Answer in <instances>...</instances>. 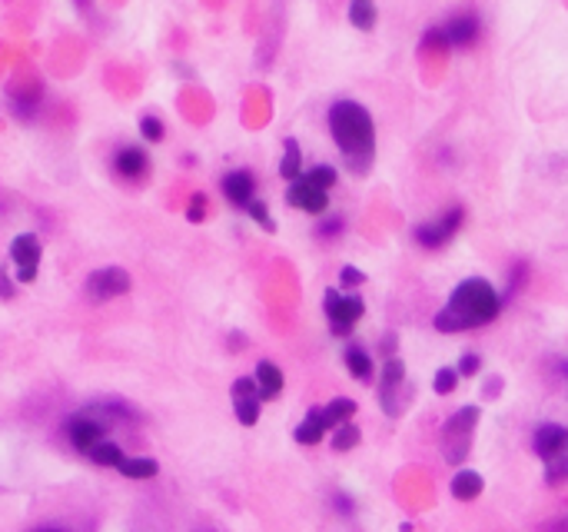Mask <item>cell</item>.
Returning <instances> with one entry per match:
<instances>
[{"instance_id": "4", "label": "cell", "mask_w": 568, "mask_h": 532, "mask_svg": "<svg viewBox=\"0 0 568 532\" xmlns=\"http://www.w3.org/2000/svg\"><path fill=\"white\" fill-rule=\"evenodd\" d=\"M322 310L330 316V330L336 333V336H346V333H352V326L363 320L366 303H363L359 296H342V293H336V290H330Z\"/></svg>"}, {"instance_id": "16", "label": "cell", "mask_w": 568, "mask_h": 532, "mask_svg": "<svg viewBox=\"0 0 568 532\" xmlns=\"http://www.w3.org/2000/svg\"><path fill=\"white\" fill-rule=\"evenodd\" d=\"M257 389H259V399H273V396L283 393V369L276 367V363H269V359H263L257 367Z\"/></svg>"}, {"instance_id": "20", "label": "cell", "mask_w": 568, "mask_h": 532, "mask_svg": "<svg viewBox=\"0 0 568 532\" xmlns=\"http://www.w3.org/2000/svg\"><path fill=\"white\" fill-rule=\"evenodd\" d=\"M352 413H356V403H352L349 396H340V399H332V403L322 410V422H326V430H336V426L352 420Z\"/></svg>"}, {"instance_id": "13", "label": "cell", "mask_w": 568, "mask_h": 532, "mask_svg": "<svg viewBox=\"0 0 568 532\" xmlns=\"http://www.w3.org/2000/svg\"><path fill=\"white\" fill-rule=\"evenodd\" d=\"M405 386V363L403 359H389L383 367V386H379V399L383 410L399 413V389Z\"/></svg>"}, {"instance_id": "22", "label": "cell", "mask_w": 568, "mask_h": 532, "mask_svg": "<svg viewBox=\"0 0 568 532\" xmlns=\"http://www.w3.org/2000/svg\"><path fill=\"white\" fill-rule=\"evenodd\" d=\"M117 469L127 479H153L156 473H160V466H156L153 459H147V456H127Z\"/></svg>"}, {"instance_id": "11", "label": "cell", "mask_w": 568, "mask_h": 532, "mask_svg": "<svg viewBox=\"0 0 568 532\" xmlns=\"http://www.w3.org/2000/svg\"><path fill=\"white\" fill-rule=\"evenodd\" d=\"M259 406H263V399H259L257 379L239 377L237 383H233V410H237V420L243 422V426H257Z\"/></svg>"}, {"instance_id": "6", "label": "cell", "mask_w": 568, "mask_h": 532, "mask_svg": "<svg viewBox=\"0 0 568 532\" xmlns=\"http://www.w3.org/2000/svg\"><path fill=\"white\" fill-rule=\"evenodd\" d=\"M439 30L449 47H476L482 37V20L476 10H462V14H452L446 24H439Z\"/></svg>"}, {"instance_id": "21", "label": "cell", "mask_w": 568, "mask_h": 532, "mask_svg": "<svg viewBox=\"0 0 568 532\" xmlns=\"http://www.w3.org/2000/svg\"><path fill=\"white\" fill-rule=\"evenodd\" d=\"M349 20L359 30L376 27V0H349Z\"/></svg>"}, {"instance_id": "24", "label": "cell", "mask_w": 568, "mask_h": 532, "mask_svg": "<svg viewBox=\"0 0 568 532\" xmlns=\"http://www.w3.org/2000/svg\"><path fill=\"white\" fill-rule=\"evenodd\" d=\"M545 476H549V483H562V479H568V440L562 450H555L549 459H545Z\"/></svg>"}, {"instance_id": "2", "label": "cell", "mask_w": 568, "mask_h": 532, "mask_svg": "<svg viewBox=\"0 0 568 532\" xmlns=\"http://www.w3.org/2000/svg\"><path fill=\"white\" fill-rule=\"evenodd\" d=\"M499 316V293L495 286L482 276H472V280H462V283L452 290L449 306L442 313H436V330L442 333H462V330H476V326H486Z\"/></svg>"}, {"instance_id": "7", "label": "cell", "mask_w": 568, "mask_h": 532, "mask_svg": "<svg viewBox=\"0 0 568 532\" xmlns=\"http://www.w3.org/2000/svg\"><path fill=\"white\" fill-rule=\"evenodd\" d=\"M462 220H466V210H462V207H456V210H449L446 217H439V220L415 227V239H419L422 247H429V250L446 247V243H449V239L458 233Z\"/></svg>"}, {"instance_id": "25", "label": "cell", "mask_w": 568, "mask_h": 532, "mask_svg": "<svg viewBox=\"0 0 568 532\" xmlns=\"http://www.w3.org/2000/svg\"><path fill=\"white\" fill-rule=\"evenodd\" d=\"M90 459L97 463V466H113V469H117L127 456H123V450H120L117 442H100V446L90 452Z\"/></svg>"}, {"instance_id": "8", "label": "cell", "mask_w": 568, "mask_h": 532, "mask_svg": "<svg viewBox=\"0 0 568 532\" xmlns=\"http://www.w3.org/2000/svg\"><path fill=\"white\" fill-rule=\"evenodd\" d=\"M103 430H107V426H103L100 420H93L90 413H77L74 420L67 422V436L74 442V450L87 452V456L103 442Z\"/></svg>"}, {"instance_id": "36", "label": "cell", "mask_w": 568, "mask_h": 532, "mask_svg": "<svg viewBox=\"0 0 568 532\" xmlns=\"http://www.w3.org/2000/svg\"><path fill=\"white\" fill-rule=\"evenodd\" d=\"M40 532H60V529H40Z\"/></svg>"}, {"instance_id": "30", "label": "cell", "mask_w": 568, "mask_h": 532, "mask_svg": "<svg viewBox=\"0 0 568 532\" xmlns=\"http://www.w3.org/2000/svg\"><path fill=\"white\" fill-rule=\"evenodd\" d=\"M140 133H143V137L150 140V144H156V140H163V120L160 117H153V113H150V117H143L140 120Z\"/></svg>"}, {"instance_id": "18", "label": "cell", "mask_w": 568, "mask_h": 532, "mask_svg": "<svg viewBox=\"0 0 568 532\" xmlns=\"http://www.w3.org/2000/svg\"><path fill=\"white\" fill-rule=\"evenodd\" d=\"M326 436V422H322V410H310L306 420L296 426V442L303 446H316V442Z\"/></svg>"}, {"instance_id": "19", "label": "cell", "mask_w": 568, "mask_h": 532, "mask_svg": "<svg viewBox=\"0 0 568 532\" xmlns=\"http://www.w3.org/2000/svg\"><path fill=\"white\" fill-rule=\"evenodd\" d=\"M279 176H283V180H289V184L303 176V154H300V144H296L293 137L283 144V164H279Z\"/></svg>"}, {"instance_id": "10", "label": "cell", "mask_w": 568, "mask_h": 532, "mask_svg": "<svg viewBox=\"0 0 568 532\" xmlns=\"http://www.w3.org/2000/svg\"><path fill=\"white\" fill-rule=\"evenodd\" d=\"M286 203L296 207V210H306V213H312V217H320V213H326V207H330V193L320 190V186H312L306 176H300V180H293L289 190H286Z\"/></svg>"}, {"instance_id": "31", "label": "cell", "mask_w": 568, "mask_h": 532, "mask_svg": "<svg viewBox=\"0 0 568 532\" xmlns=\"http://www.w3.org/2000/svg\"><path fill=\"white\" fill-rule=\"evenodd\" d=\"M247 213H249V217H253V220L259 223V227H266V229H276V223L269 220V210H266V203L253 200V203H249V207H247Z\"/></svg>"}, {"instance_id": "23", "label": "cell", "mask_w": 568, "mask_h": 532, "mask_svg": "<svg viewBox=\"0 0 568 532\" xmlns=\"http://www.w3.org/2000/svg\"><path fill=\"white\" fill-rule=\"evenodd\" d=\"M346 367H349V373L359 379V383H369V379H373V359H369L366 349L349 346L346 349Z\"/></svg>"}, {"instance_id": "26", "label": "cell", "mask_w": 568, "mask_h": 532, "mask_svg": "<svg viewBox=\"0 0 568 532\" xmlns=\"http://www.w3.org/2000/svg\"><path fill=\"white\" fill-rule=\"evenodd\" d=\"M352 446H359V426H352V422H342V426H336V436H332V450H352Z\"/></svg>"}, {"instance_id": "1", "label": "cell", "mask_w": 568, "mask_h": 532, "mask_svg": "<svg viewBox=\"0 0 568 532\" xmlns=\"http://www.w3.org/2000/svg\"><path fill=\"white\" fill-rule=\"evenodd\" d=\"M330 133L336 140V147L346 156L349 170L366 174L373 156H376V127L373 117L363 103L356 101H340L330 107Z\"/></svg>"}, {"instance_id": "32", "label": "cell", "mask_w": 568, "mask_h": 532, "mask_svg": "<svg viewBox=\"0 0 568 532\" xmlns=\"http://www.w3.org/2000/svg\"><path fill=\"white\" fill-rule=\"evenodd\" d=\"M479 367H482V359H479L476 353H466V356L458 359V369H456V373H458V377H476Z\"/></svg>"}, {"instance_id": "15", "label": "cell", "mask_w": 568, "mask_h": 532, "mask_svg": "<svg viewBox=\"0 0 568 532\" xmlns=\"http://www.w3.org/2000/svg\"><path fill=\"white\" fill-rule=\"evenodd\" d=\"M565 440H568V430L565 426H559V422H545V426H539V432H535V452H539L542 463H545L555 450H562Z\"/></svg>"}, {"instance_id": "9", "label": "cell", "mask_w": 568, "mask_h": 532, "mask_svg": "<svg viewBox=\"0 0 568 532\" xmlns=\"http://www.w3.org/2000/svg\"><path fill=\"white\" fill-rule=\"evenodd\" d=\"M130 290V276L127 270L120 266H107V270H97L87 280V293L90 300H113V296H123Z\"/></svg>"}, {"instance_id": "27", "label": "cell", "mask_w": 568, "mask_h": 532, "mask_svg": "<svg viewBox=\"0 0 568 532\" xmlns=\"http://www.w3.org/2000/svg\"><path fill=\"white\" fill-rule=\"evenodd\" d=\"M303 176L310 180L312 186H320V190H326V193H330L332 186H336V170H332V166H326V164H322V166H312L310 174H303Z\"/></svg>"}, {"instance_id": "3", "label": "cell", "mask_w": 568, "mask_h": 532, "mask_svg": "<svg viewBox=\"0 0 568 532\" xmlns=\"http://www.w3.org/2000/svg\"><path fill=\"white\" fill-rule=\"evenodd\" d=\"M479 426V406H462L442 430V450H446V459L449 463H462L472 446V436H476Z\"/></svg>"}, {"instance_id": "33", "label": "cell", "mask_w": 568, "mask_h": 532, "mask_svg": "<svg viewBox=\"0 0 568 532\" xmlns=\"http://www.w3.org/2000/svg\"><path fill=\"white\" fill-rule=\"evenodd\" d=\"M340 283H342V286H359V283H366V273H363V270H356V266H342Z\"/></svg>"}, {"instance_id": "35", "label": "cell", "mask_w": 568, "mask_h": 532, "mask_svg": "<svg viewBox=\"0 0 568 532\" xmlns=\"http://www.w3.org/2000/svg\"><path fill=\"white\" fill-rule=\"evenodd\" d=\"M342 229V220H326L320 227V237H330V233H340Z\"/></svg>"}, {"instance_id": "14", "label": "cell", "mask_w": 568, "mask_h": 532, "mask_svg": "<svg viewBox=\"0 0 568 532\" xmlns=\"http://www.w3.org/2000/svg\"><path fill=\"white\" fill-rule=\"evenodd\" d=\"M150 170V156L140 147H120L113 154V174L123 180H143Z\"/></svg>"}, {"instance_id": "34", "label": "cell", "mask_w": 568, "mask_h": 532, "mask_svg": "<svg viewBox=\"0 0 568 532\" xmlns=\"http://www.w3.org/2000/svg\"><path fill=\"white\" fill-rule=\"evenodd\" d=\"M14 296V286H10L7 273H4V266H0V300H10Z\"/></svg>"}, {"instance_id": "5", "label": "cell", "mask_w": 568, "mask_h": 532, "mask_svg": "<svg viewBox=\"0 0 568 532\" xmlns=\"http://www.w3.org/2000/svg\"><path fill=\"white\" fill-rule=\"evenodd\" d=\"M40 257H44V247H40V239L34 237V233H20V237L14 239L10 260H14V266H17L20 283H34V280H37Z\"/></svg>"}, {"instance_id": "12", "label": "cell", "mask_w": 568, "mask_h": 532, "mask_svg": "<svg viewBox=\"0 0 568 532\" xmlns=\"http://www.w3.org/2000/svg\"><path fill=\"white\" fill-rule=\"evenodd\" d=\"M220 190L233 207H243V210H247L249 203L257 200V176L249 174V170H229L220 180Z\"/></svg>"}, {"instance_id": "28", "label": "cell", "mask_w": 568, "mask_h": 532, "mask_svg": "<svg viewBox=\"0 0 568 532\" xmlns=\"http://www.w3.org/2000/svg\"><path fill=\"white\" fill-rule=\"evenodd\" d=\"M456 386H458V373H456V369H439V373H436V379H432V389H436L439 396H449Z\"/></svg>"}, {"instance_id": "17", "label": "cell", "mask_w": 568, "mask_h": 532, "mask_svg": "<svg viewBox=\"0 0 568 532\" xmlns=\"http://www.w3.org/2000/svg\"><path fill=\"white\" fill-rule=\"evenodd\" d=\"M482 489H486V483H482V476H479L476 469H462V473H456V479H452V495L462 499V503L482 495Z\"/></svg>"}, {"instance_id": "29", "label": "cell", "mask_w": 568, "mask_h": 532, "mask_svg": "<svg viewBox=\"0 0 568 532\" xmlns=\"http://www.w3.org/2000/svg\"><path fill=\"white\" fill-rule=\"evenodd\" d=\"M186 220L190 223L206 220V193H193L190 197V203H186Z\"/></svg>"}]
</instances>
